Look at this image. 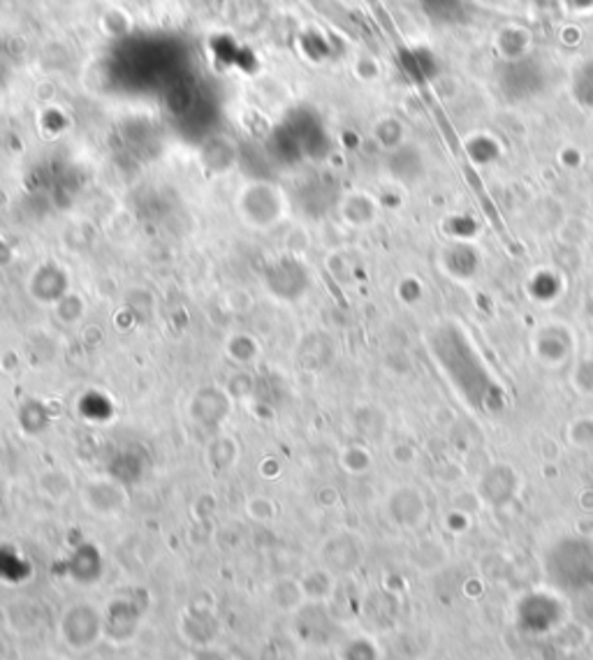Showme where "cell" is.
Masks as SVG:
<instances>
[{
  "label": "cell",
  "instance_id": "6da1fadb",
  "mask_svg": "<svg viewBox=\"0 0 593 660\" xmlns=\"http://www.w3.org/2000/svg\"><path fill=\"white\" fill-rule=\"evenodd\" d=\"M547 578L568 594L593 588V543L586 537H564L547 551Z\"/></svg>",
  "mask_w": 593,
  "mask_h": 660
}]
</instances>
